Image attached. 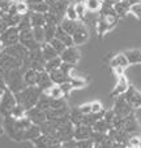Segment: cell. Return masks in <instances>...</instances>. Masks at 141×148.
<instances>
[{
  "instance_id": "5b68a950",
  "label": "cell",
  "mask_w": 141,
  "mask_h": 148,
  "mask_svg": "<svg viewBox=\"0 0 141 148\" xmlns=\"http://www.w3.org/2000/svg\"><path fill=\"white\" fill-rule=\"evenodd\" d=\"M113 109H114V112H115L116 117H122V118L127 117V116H129L132 112H133V109H132V107L129 105V103L126 100L124 95L116 97Z\"/></svg>"
},
{
  "instance_id": "6da1fadb",
  "label": "cell",
  "mask_w": 141,
  "mask_h": 148,
  "mask_svg": "<svg viewBox=\"0 0 141 148\" xmlns=\"http://www.w3.org/2000/svg\"><path fill=\"white\" fill-rule=\"evenodd\" d=\"M42 92L43 91H42L38 86H30V87L24 88L21 92L15 94V95H16L17 104H21L26 110H29V109H31V108H35Z\"/></svg>"
},
{
  "instance_id": "6125c7cd",
  "label": "cell",
  "mask_w": 141,
  "mask_h": 148,
  "mask_svg": "<svg viewBox=\"0 0 141 148\" xmlns=\"http://www.w3.org/2000/svg\"><path fill=\"white\" fill-rule=\"evenodd\" d=\"M3 92H4V91H1V90H0V99H1V95H3Z\"/></svg>"
},
{
  "instance_id": "11a10c76",
  "label": "cell",
  "mask_w": 141,
  "mask_h": 148,
  "mask_svg": "<svg viewBox=\"0 0 141 148\" xmlns=\"http://www.w3.org/2000/svg\"><path fill=\"white\" fill-rule=\"evenodd\" d=\"M78 108H80V110L82 112V114L84 116L90 114V113H92V103H85V104H81Z\"/></svg>"
},
{
  "instance_id": "4dcf8cb0",
  "label": "cell",
  "mask_w": 141,
  "mask_h": 148,
  "mask_svg": "<svg viewBox=\"0 0 141 148\" xmlns=\"http://www.w3.org/2000/svg\"><path fill=\"white\" fill-rule=\"evenodd\" d=\"M77 25H78V21H72V20H68V18H63L62 23H60V27L63 29L64 31H67L69 35H72V34L74 33V30H76Z\"/></svg>"
},
{
  "instance_id": "277c9868",
  "label": "cell",
  "mask_w": 141,
  "mask_h": 148,
  "mask_svg": "<svg viewBox=\"0 0 141 148\" xmlns=\"http://www.w3.org/2000/svg\"><path fill=\"white\" fill-rule=\"evenodd\" d=\"M0 38H1L3 47H4V48L16 46V44L20 43V30H18L17 26H15V27H8L7 30H4L0 34Z\"/></svg>"
},
{
  "instance_id": "b9f144b4",
  "label": "cell",
  "mask_w": 141,
  "mask_h": 148,
  "mask_svg": "<svg viewBox=\"0 0 141 148\" xmlns=\"http://www.w3.org/2000/svg\"><path fill=\"white\" fill-rule=\"evenodd\" d=\"M10 116L15 117V118H17V120L24 118V117H26V109L21 104H17L15 108H13L12 112H10Z\"/></svg>"
},
{
  "instance_id": "7a4b0ae2",
  "label": "cell",
  "mask_w": 141,
  "mask_h": 148,
  "mask_svg": "<svg viewBox=\"0 0 141 148\" xmlns=\"http://www.w3.org/2000/svg\"><path fill=\"white\" fill-rule=\"evenodd\" d=\"M5 83H7L8 88L13 92V94H18L24 88H26V84L24 82V73L21 69H13L7 70L4 75Z\"/></svg>"
},
{
  "instance_id": "e0dca14e",
  "label": "cell",
  "mask_w": 141,
  "mask_h": 148,
  "mask_svg": "<svg viewBox=\"0 0 141 148\" xmlns=\"http://www.w3.org/2000/svg\"><path fill=\"white\" fill-rule=\"evenodd\" d=\"M93 134V129L85 125H78L74 127V140H85V139H90Z\"/></svg>"
},
{
  "instance_id": "816d5d0a",
  "label": "cell",
  "mask_w": 141,
  "mask_h": 148,
  "mask_svg": "<svg viewBox=\"0 0 141 148\" xmlns=\"http://www.w3.org/2000/svg\"><path fill=\"white\" fill-rule=\"evenodd\" d=\"M77 148H95V144L92 139H85L77 142Z\"/></svg>"
},
{
  "instance_id": "f907efd6",
  "label": "cell",
  "mask_w": 141,
  "mask_h": 148,
  "mask_svg": "<svg viewBox=\"0 0 141 148\" xmlns=\"http://www.w3.org/2000/svg\"><path fill=\"white\" fill-rule=\"evenodd\" d=\"M115 112H114V109H110V110H106L105 112V114H103V120L106 121V122L108 123V125L113 127V122H114V120H115Z\"/></svg>"
},
{
  "instance_id": "d6a6232c",
  "label": "cell",
  "mask_w": 141,
  "mask_h": 148,
  "mask_svg": "<svg viewBox=\"0 0 141 148\" xmlns=\"http://www.w3.org/2000/svg\"><path fill=\"white\" fill-rule=\"evenodd\" d=\"M62 64H63L62 59H60V56H58V57H55V59H52V60H50V61L46 62L44 70H46L47 73H52V72H55V70L60 69Z\"/></svg>"
},
{
  "instance_id": "8fae6325",
  "label": "cell",
  "mask_w": 141,
  "mask_h": 148,
  "mask_svg": "<svg viewBox=\"0 0 141 148\" xmlns=\"http://www.w3.org/2000/svg\"><path fill=\"white\" fill-rule=\"evenodd\" d=\"M26 118H29L30 122L37 126H41L42 123H44L47 121L46 112L38 109V108H31V109L26 110Z\"/></svg>"
},
{
  "instance_id": "484cf974",
  "label": "cell",
  "mask_w": 141,
  "mask_h": 148,
  "mask_svg": "<svg viewBox=\"0 0 141 148\" xmlns=\"http://www.w3.org/2000/svg\"><path fill=\"white\" fill-rule=\"evenodd\" d=\"M124 55L128 59L129 65L141 64V49H128L124 52Z\"/></svg>"
},
{
  "instance_id": "e7e4bbea",
  "label": "cell",
  "mask_w": 141,
  "mask_h": 148,
  "mask_svg": "<svg viewBox=\"0 0 141 148\" xmlns=\"http://www.w3.org/2000/svg\"><path fill=\"white\" fill-rule=\"evenodd\" d=\"M59 148H63V147H62V146H60V147H59Z\"/></svg>"
},
{
  "instance_id": "6f0895ef",
  "label": "cell",
  "mask_w": 141,
  "mask_h": 148,
  "mask_svg": "<svg viewBox=\"0 0 141 148\" xmlns=\"http://www.w3.org/2000/svg\"><path fill=\"white\" fill-rule=\"evenodd\" d=\"M0 90H1V91L8 90V86H7V83H5V79L3 78V77H0Z\"/></svg>"
},
{
  "instance_id": "ba28073f",
  "label": "cell",
  "mask_w": 141,
  "mask_h": 148,
  "mask_svg": "<svg viewBox=\"0 0 141 148\" xmlns=\"http://www.w3.org/2000/svg\"><path fill=\"white\" fill-rule=\"evenodd\" d=\"M1 52L8 55V56H12V57H15V59L21 60V61H24L25 57L29 55V49L25 48L21 43L16 44V46H12V47H7V48H4Z\"/></svg>"
},
{
  "instance_id": "30bf717a",
  "label": "cell",
  "mask_w": 141,
  "mask_h": 148,
  "mask_svg": "<svg viewBox=\"0 0 141 148\" xmlns=\"http://www.w3.org/2000/svg\"><path fill=\"white\" fill-rule=\"evenodd\" d=\"M60 59H62L63 62H68V64L76 65L77 62L80 61V59H81V53H80L78 48H77L76 46L67 47L65 51L60 55Z\"/></svg>"
},
{
  "instance_id": "f5cc1de1",
  "label": "cell",
  "mask_w": 141,
  "mask_h": 148,
  "mask_svg": "<svg viewBox=\"0 0 141 148\" xmlns=\"http://www.w3.org/2000/svg\"><path fill=\"white\" fill-rule=\"evenodd\" d=\"M59 86H60V88H62L64 97H68L69 92L72 91V90H73V86H72L71 82H65V83H62V84H59Z\"/></svg>"
},
{
  "instance_id": "2e32d148",
  "label": "cell",
  "mask_w": 141,
  "mask_h": 148,
  "mask_svg": "<svg viewBox=\"0 0 141 148\" xmlns=\"http://www.w3.org/2000/svg\"><path fill=\"white\" fill-rule=\"evenodd\" d=\"M115 143H122V144H127L129 139V134L127 131L122 130V129H111L107 134Z\"/></svg>"
},
{
  "instance_id": "cb8c5ba5",
  "label": "cell",
  "mask_w": 141,
  "mask_h": 148,
  "mask_svg": "<svg viewBox=\"0 0 141 148\" xmlns=\"http://www.w3.org/2000/svg\"><path fill=\"white\" fill-rule=\"evenodd\" d=\"M50 75H51V79L55 84L65 83V82H69V79H71V77L67 75L62 69H58V70H55V72L50 73Z\"/></svg>"
},
{
  "instance_id": "94428289",
  "label": "cell",
  "mask_w": 141,
  "mask_h": 148,
  "mask_svg": "<svg viewBox=\"0 0 141 148\" xmlns=\"http://www.w3.org/2000/svg\"><path fill=\"white\" fill-rule=\"evenodd\" d=\"M4 49V47H3V42H1V38H0V52Z\"/></svg>"
},
{
  "instance_id": "83f0119b",
  "label": "cell",
  "mask_w": 141,
  "mask_h": 148,
  "mask_svg": "<svg viewBox=\"0 0 141 148\" xmlns=\"http://www.w3.org/2000/svg\"><path fill=\"white\" fill-rule=\"evenodd\" d=\"M114 9H115V13L118 14V17H124L126 14L129 13V9H131V5L124 0V1H120V3H116L114 4Z\"/></svg>"
},
{
  "instance_id": "7bdbcfd3",
  "label": "cell",
  "mask_w": 141,
  "mask_h": 148,
  "mask_svg": "<svg viewBox=\"0 0 141 148\" xmlns=\"http://www.w3.org/2000/svg\"><path fill=\"white\" fill-rule=\"evenodd\" d=\"M127 147L128 148H140L141 147V136L137 135V134H132V135H129Z\"/></svg>"
},
{
  "instance_id": "9a60e30c",
  "label": "cell",
  "mask_w": 141,
  "mask_h": 148,
  "mask_svg": "<svg viewBox=\"0 0 141 148\" xmlns=\"http://www.w3.org/2000/svg\"><path fill=\"white\" fill-rule=\"evenodd\" d=\"M54 84L55 83L52 82L50 73H47L46 70L38 73V82H37V86H38L43 92L47 91V90H50L52 86H54Z\"/></svg>"
},
{
  "instance_id": "ac0fdd59",
  "label": "cell",
  "mask_w": 141,
  "mask_h": 148,
  "mask_svg": "<svg viewBox=\"0 0 141 148\" xmlns=\"http://www.w3.org/2000/svg\"><path fill=\"white\" fill-rule=\"evenodd\" d=\"M113 29H114V26L111 25L103 16H99V18H98V21H97V34H98V36H99V39H102V36L105 35V34H107L108 31H111Z\"/></svg>"
},
{
  "instance_id": "681fc988",
  "label": "cell",
  "mask_w": 141,
  "mask_h": 148,
  "mask_svg": "<svg viewBox=\"0 0 141 148\" xmlns=\"http://www.w3.org/2000/svg\"><path fill=\"white\" fill-rule=\"evenodd\" d=\"M129 13H131V14H133L137 20L141 21V1L136 3V4H133V5H131Z\"/></svg>"
},
{
  "instance_id": "d4e9b609",
  "label": "cell",
  "mask_w": 141,
  "mask_h": 148,
  "mask_svg": "<svg viewBox=\"0 0 141 148\" xmlns=\"http://www.w3.org/2000/svg\"><path fill=\"white\" fill-rule=\"evenodd\" d=\"M30 20H31V27H43L46 25V14L41 13L30 12Z\"/></svg>"
},
{
  "instance_id": "4fadbf2b",
  "label": "cell",
  "mask_w": 141,
  "mask_h": 148,
  "mask_svg": "<svg viewBox=\"0 0 141 148\" xmlns=\"http://www.w3.org/2000/svg\"><path fill=\"white\" fill-rule=\"evenodd\" d=\"M123 130L127 131L129 135L132 134H136V131L140 130V125H139V121H137V117L133 112L131 113L129 116L124 117L123 121Z\"/></svg>"
},
{
  "instance_id": "003e7915",
  "label": "cell",
  "mask_w": 141,
  "mask_h": 148,
  "mask_svg": "<svg viewBox=\"0 0 141 148\" xmlns=\"http://www.w3.org/2000/svg\"><path fill=\"white\" fill-rule=\"evenodd\" d=\"M140 1H141V0H140Z\"/></svg>"
},
{
  "instance_id": "1f68e13d",
  "label": "cell",
  "mask_w": 141,
  "mask_h": 148,
  "mask_svg": "<svg viewBox=\"0 0 141 148\" xmlns=\"http://www.w3.org/2000/svg\"><path fill=\"white\" fill-rule=\"evenodd\" d=\"M93 131H95V133H101V134H108V131L111 130V126L108 125L107 122H106L103 118H101L99 121H97V122L93 125Z\"/></svg>"
},
{
  "instance_id": "8992f818",
  "label": "cell",
  "mask_w": 141,
  "mask_h": 148,
  "mask_svg": "<svg viewBox=\"0 0 141 148\" xmlns=\"http://www.w3.org/2000/svg\"><path fill=\"white\" fill-rule=\"evenodd\" d=\"M31 143L34 144L35 148H59L62 146V142L58 138L51 135H43V134Z\"/></svg>"
},
{
  "instance_id": "ee69618b",
  "label": "cell",
  "mask_w": 141,
  "mask_h": 148,
  "mask_svg": "<svg viewBox=\"0 0 141 148\" xmlns=\"http://www.w3.org/2000/svg\"><path fill=\"white\" fill-rule=\"evenodd\" d=\"M50 44L52 46V48H54L55 51H56V53L59 55V56L65 51V48H67V47H65V44L63 43V42H60L59 39H56V38L52 39V40L50 42Z\"/></svg>"
},
{
  "instance_id": "03108f58",
  "label": "cell",
  "mask_w": 141,
  "mask_h": 148,
  "mask_svg": "<svg viewBox=\"0 0 141 148\" xmlns=\"http://www.w3.org/2000/svg\"><path fill=\"white\" fill-rule=\"evenodd\" d=\"M140 136H141V135H140ZM140 148H141V147H140Z\"/></svg>"
},
{
  "instance_id": "7c38bea8",
  "label": "cell",
  "mask_w": 141,
  "mask_h": 148,
  "mask_svg": "<svg viewBox=\"0 0 141 148\" xmlns=\"http://www.w3.org/2000/svg\"><path fill=\"white\" fill-rule=\"evenodd\" d=\"M124 97H126V100L129 103L132 109L141 108V91L136 90L133 86H129L128 91L124 94Z\"/></svg>"
},
{
  "instance_id": "f35d334b",
  "label": "cell",
  "mask_w": 141,
  "mask_h": 148,
  "mask_svg": "<svg viewBox=\"0 0 141 148\" xmlns=\"http://www.w3.org/2000/svg\"><path fill=\"white\" fill-rule=\"evenodd\" d=\"M18 30L20 31H25V30H30L31 27V20H30V13L26 16H22L20 20V23H18Z\"/></svg>"
},
{
  "instance_id": "7402d4cb",
  "label": "cell",
  "mask_w": 141,
  "mask_h": 148,
  "mask_svg": "<svg viewBox=\"0 0 141 148\" xmlns=\"http://www.w3.org/2000/svg\"><path fill=\"white\" fill-rule=\"evenodd\" d=\"M42 135V131H41V127L37 125H31L29 129L25 130V134H24V140H31L34 142L37 138Z\"/></svg>"
},
{
  "instance_id": "9f6ffc18",
  "label": "cell",
  "mask_w": 141,
  "mask_h": 148,
  "mask_svg": "<svg viewBox=\"0 0 141 148\" xmlns=\"http://www.w3.org/2000/svg\"><path fill=\"white\" fill-rule=\"evenodd\" d=\"M63 148H77V140H74V139H72L69 142H65V143L62 144Z\"/></svg>"
},
{
  "instance_id": "74e56055",
  "label": "cell",
  "mask_w": 141,
  "mask_h": 148,
  "mask_svg": "<svg viewBox=\"0 0 141 148\" xmlns=\"http://www.w3.org/2000/svg\"><path fill=\"white\" fill-rule=\"evenodd\" d=\"M74 9H76V13L77 16H78V20L84 21L85 17H86V5H85V0L84 1H77L76 4H74Z\"/></svg>"
},
{
  "instance_id": "db71d44e",
  "label": "cell",
  "mask_w": 141,
  "mask_h": 148,
  "mask_svg": "<svg viewBox=\"0 0 141 148\" xmlns=\"http://www.w3.org/2000/svg\"><path fill=\"white\" fill-rule=\"evenodd\" d=\"M102 112H105L102 103L98 101V100L92 101V113H102Z\"/></svg>"
},
{
  "instance_id": "bcb514c9",
  "label": "cell",
  "mask_w": 141,
  "mask_h": 148,
  "mask_svg": "<svg viewBox=\"0 0 141 148\" xmlns=\"http://www.w3.org/2000/svg\"><path fill=\"white\" fill-rule=\"evenodd\" d=\"M65 18L72 20V21H78V16H77L76 9H74V4L68 5L67 10H65Z\"/></svg>"
},
{
  "instance_id": "44dd1931",
  "label": "cell",
  "mask_w": 141,
  "mask_h": 148,
  "mask_svg": "<svg viewBox=\"0 0 141 148\" xmlns=\"http://www.w3.org/2000/svg\"><path fill=\"white\" fill-rule=\"evenodd\" d=\"M38 73L34 69H28L24 72V82H25L26 87L30 86H37V82H38Z\"/></svg>"
},
{
  "instance_id": "d6986e66",
  "label": "cell",
  "mask_w": 141,
  "mask_h": 148,
  "mask_svg": "<svg viewBox=\"0 0 141 148\" xmlns=\"http://www.w3.org/2000/svg\"><path fill=\"white\" fill-rule=\"evenodd\" d=\"M128 65H129L128 59H127V56L124 55V52L114 55V57L110 61V66L113 68V69H115V68H123V69H127Z\"/></svg>"
},
{
  "instance_id": "d590c367",
  "label": "cell",
  "mask_w": 141,
  "mask_h": 148,
  "mask_svg": "<svg viewBox=\"0 0 141 148\" xmlns=\"http://www.w3.org/2000/svg\"><path fill=\"white\" fill-rule=\"evenodd\" d=\"M102 0H85V5L89 12H101L102 9Z\"/></svg>"
},
{
  "instance_id": "3957f363",
  "label": "cell",
  "mask_w": 141,
  "mask_h": 148,
  "mask_svg": "<svg viewBox=\"0 0 141 148\" xmlns=\"http://www.w3.org/2000/svg\"><path fill=\"white\" fill-rule=\"evenodd\" d=\"M17 105V100H16V95L10 91L9 88L5 90L1 95L0 99V113L4 117L10 116V112L13 110V108Z\"/></svg>"
},
{
  "instance_id": "603a6c76",
  "label": "cell",
  "mask_w": 141,
  "mask_h": 148,
  "mask_svg": "<svg viewBox=\"0 0 141 148\" xmlns=\"http://www.w3.org/2000/svg\"><path fill=\"white\" fill-rule=\"evenodd\" d=\"M41 51H42V55H43L44 60H46V62L59 56V55L56 53V51L52 48V46H51L50 43H43V44H41Z\"/></svg>"
},
{
  "instance_id": "60d3db41",
  "label": "cell",
  "mask_w": 141,
  "mask_h": 148,
  "mask_svg": "<svg viewBox=\"0 0 141 148\" xmlns=\"http://www.w3.org/2000/svg\"><path fill=\"white\" fill-rule=\"evenodd\" d=\"M65 108H68V104L64 97H62V99H51L50 109H65Z\"/></svg>"
},
{
  "instance_id": "f1b7e54d",
  "label": "cell",
  "mask_w": 141,
  "mask_h": 148,
  "mask_svg": "<svg viewBox=\"0 0 141 148\" xmlns=\"http://www.w3.org/2000/svg\"><path fill=\"white\" fill-rule=\"evenodd\" d=\"M50 104H51V97H50L46 92H42V95H41V97H39L38 103H37L35 108L43 110V112H47V110L50 109Z\"/></svg>"
},
{
  "instance_id": "c3c4849f",
  "label": "cell",
  "mask_w": 141,
  "mask_h": 148,
  "mask_svg": "<svg viewBox=\"0 0 141 148\" xmlns=\"http://www.w3.org/2000/svg\"><path fill=\"white\" fill-rule=\"evenodd\" d=\"M13 4H15L13 0H0V12H1L3 14H7Z\"/></svg>"
},
{
  "instance_id": "9c48e42d",
  "label": "cell",
  "mask_w": 141,
  "mask_h": 148,
  "mask_svg": "<svg viewBox=\"0 0 141 148\" xmlns=\"http://www.w3.org/2000/svg\"><path fill=\"white\" fill-rule=\"evenodd\" d=\"M72 38H73V43L76 47L84 44L89 39V31H88V27L85 26L84 22H80L78 21V25H77L74 33L72 34Z\"/></svg>"
},
{
  "instance_id": "680465c9",
  "label": "cell",
  "mask_w": 141,
  "mask_h": 148,
  "mask_svg": "<svg viewBox=\"0 0 141 148\" xmlns=\"http://www.w3.org/2000/svg\"><path fill=\"white\" fill-rule=\"evenodd\" d=\"M43 1H46V0H28V4L29 5H33V4H39V3H43Z\"/></svg>"
},
{
  "instance_id": "be15d7a7",
  "label": "cell",
  "mask_w": 141,
  "mask_h": 148,
  "mask_svg": "<svg viewBox=\"0 0 141 148\" xmlns=\"http://www.w3.org/2000/svg\"><path fill=\"white\" fill-rule=\"evenodd\" d=\"M22 1H28V0H22Z\"/></svg>"
},
{
  "instance_id": "836d02e7",
  "label": "cell",
  "mask_w": 141,
  "mask_h": 148,
  "mask_svg": "<svg viewBox=\"0 0 141 148\" xmlns=\"http://www.w3.org/2000/svg\"><path fill=\"white\" fill-rule=\"evenodd\" d=\"M16 13H17L18 16H26L30 13V7H29V4L26 1H22V0H18V1H16Z\"/></svg>"
},
{
  "instance_id": "7dc6e473",
  "label": "cell",
  "mask_w": 141,
  "mask_h": 148,
  "mask_svg": "<svg viewBox=\"0 0 141 148\" xmlns=\"http://www.w3.org/2000/svg\"><path fill=\"white\" fill-rule=\"evenodd\" d=\"M114 143H115V142H114L108 135H106L105 138H103L102 140L97 144V146H95V148H113Z\"/></svg>"
},
{
  "instance_id": "4316f807",
  "label": "cell",
  "mask_w": 141,
  "mask_h": 148,
  "mask_svg": "<svg viewBox=\"0 0 141 148\" xmlns=\"http://www.w3.org/2000/svg\"><path fill=\"white\" fill-rule=\"evenodd\" d=\"M69 120L74 126H78L82 123L84 114H82V112L80 110L78 107H74V108H72V109H69Z\"/></svg>"
},
{
  "instance_id": "52a82bcc",
  "label": "cell",
  "mask_w": 141,
  "mask_h": 148,
  "mask_svg": "<svg viewBox=\"0 0 141 148\" xmlns=\"http://www.w3.org/2000/svg\"><path fill=\"white\" fill-rule=\"evenodd\" d=\"M20 43L22 44L25 48H28L29 51H34V49H37V48L41 47V44L34 39L33 29H30V30H25V31H20Z\"/></svg>"
},
{
  "instance_id": "ab89813d",
  "label": "cell",
  "mask_w": 141,
  "mask_h": 148,
  "mask_svg": "<svg viewBox=\"0 0 141 148\" xmlns=\"http://www.w3.org/2000/svg\"><path fill=\"white\" fill-rule=\"evenodd\" d=\"M69 82L72 83L73 88H82V87H85L88 84V79L82 78V77H77V75H72Z\"/></svg>"
},
{
  "instance_id": "91938a15",
  "label": "cell",
  "mask_w": 141,
  "mask_h": 148,
  "mask_svg": "<svg viewBox=\"0 0 141 148\" xmlns=\"http://www.w3.org/2000/svg\"><path fill=\"white\" fill-rule=\"evenodd\" d=\"M4 133H5V127H4V125H1V123H0V136L4 135Z\"/></svg>"
},
{
  "instance_id": "e575fe53",
  "label": "cell",
  "mask_w": 141,
  "mask_h": 148,
  "mask_svg": "<svg viewBox=\"0 0 141 148\" xmlns=\"http://www.w3.org/2000/svg\"><path fill=\"white\" fill-rule=\"evenodd\" d=\"M30 7V12H35V13H41V14H47L50 12V5L46 1L39 3V4H33L29 5Z\"/></svg>"
},
{
  "instance_id": "f546056e",
  "label": "cell",
  "mask_w": 141,
  "mask_h": 148,
  "mask_svg": "<svg viewBox=\"0 0 141 148\" xmlns=\"http://www.w3.org/2000/svg\"><path fill=\"white\" fill-rule=\"evenodd\" d=\"M56 25H51V23H46L43 26V31H44V42L50 43L52 39H55V34H56Z\"/></svg>"
},
{
  "instance_id": "5bb4252c",
  "label": "cell",
  "mask_w": 141,
  "mask_h": 148,
  "mask_svg": "<svg viewBox=\"0 0 141 148\" xmlns=\"http://www.w3.org/2000/svg\"><path fill=\"white\" fill-rule=\"evenodd\" d=\"M129 82L128 79H127L126 75H122V77H118V81H116V84L115 87H114V90L111 91L110 96H122V95H124L127 91H128L129 88Z\"/></svg>"
},
{
  "instance_id": "ffe728a7",
  "label": "cell",
  "mask_w": 141,
  "mask_h": 148,
  "mask_svg": "<svg viewBox=\"0 0 141 148\" xmlns=\"http://www.w3.org/2000/svg\"><path fill=\"white\" fill-rule=\"evenodd\" d=\"M55 38L59 39L60 42H63V43L65 44V47H73V46H74L72 35H69L67 31H64L62 27H60V26H58V29H56V34H55Z\"/></svg>"
},
{
  "instance_id": "8d00e7d4",
  "label": "cell",
  "mask_w": 141,
  "mask_h": 148,
  "mask_svg": "<svg viewBox=\"0 0 141 148\" xmlns=\"http://www.w3.org/2000/svg\"><path fill=\"white\" fill-rule=\"evenodd\" d=\"M44 92H46L51 99H62V97H64L63 91H62V88H60L59 84H54L51 88L47 90V91H44Z\"/></svg>"
},
{
  "instance_id": "f6af8a7d",
  "label": "cell",
  "mask_w": 141,
  "mask_h": 148,
  "mask_svg": "<svg viewBox=\"0 0 141 148\" xmlns=\"http://www.w3.org/2000/svg\"><path fill=\"white\" fill-rule=\"evenodd\" d=\"M33 35H34V39L38 42L39 44H43L46 43L44 42V31H43V27H33Z\"/></svg>"
}]
</instances>
